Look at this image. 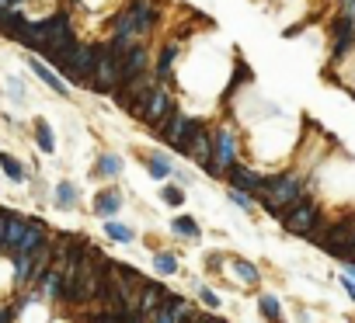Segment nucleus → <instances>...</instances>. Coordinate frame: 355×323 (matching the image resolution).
I'll return each instance as SVG.
<instances>
[{"label":"nucleus","instance_id":"nucleus-1","mask_svg":"<svg viewBox=\"0 0 355 323\" xmlns=\"http://www.w3.org/2000/svg\"><path fill=\"white\" fill-rule=\"evenodd\" d=\"M307 198V181H303L299 171H275V174H265L258 191H255V202L272 215V219H286V212L293 205H299Z\"/></svg>","mask_w":355,"mask_h":323},{"label":"nucleus","instance_id":"nucleus-2","mask_svg":"<svg viewBox=\"0 0 355 323\" xmlns=\"http://www.w3.org/2000/svg\"><path fill=\"white\" fill-rule=\"evenodd\" d=\"M237 160H240V132L230 119H216L213 122V160L202 174L213 178V181H223Z\"/></svg>","mask_w":355,"mask_h":323},{"label":"nucleus","instance_id":"nucleus-3","mask_svg":"<svg viewBox=\"0 0 355 323\" xmlns=\"http://www.w3.org/2000/svg\"><path fill=\"white\" fill-rule=\"evenodd\" d=\"M101 52H105V38H98V42H84V38H80V45L73 49V56L60 67V77H63L73 91H77V87H80V91H87Z\"/></svg>","mask_w":355,"mask_h":323},{"label":"nucleus","instance_id":"nucleus-4","mask_svg":"<svg viewBox=\"0 0 355 323\" xmlns=\"http://www.w3.org/2000/svg\"><path fill=\"white\" fill-rule=\"evenodd\" d=\"M202 122V115H192L185 104H178L174 112L154 129V139H161V146H168L171 153H178L181 146H185V139H188V132L195 129Z\"/></svg>","mask_w":355,"mask_h":323},{"label":"nucleus","instance_id":"nucleus-5","mask_svg":"<svg viewBox=\"0 0 355 323\" xmlns=\"http://www.w3.org/2000/svg\"><path fill=\"white\" fill-rule=\"evenodd\" d=\"M181 63H185V45L174 38V35H168V38H161L157 45H154V80L157 84H174L178 87V70H181Z\"/></svg>","mask_w":355,"mask_h":323},{"label":"nucleus","instance_id":"nucleus-6","mask_svg":"<svg viewBox=\"0 0 355 323\" xmlns=\"http://www.w3.org/2000/svg\"><path fill=\"white\" fill-rule=\"evenodd\" d=\"M119 87H122V56H119V52H112L108 42H105V52L98 56V67H94V77H91V87H87V91L112 101V94H115Z\"/></svg>","mask_w":355,"mask_h":323},{"label":"nucleus","instance_id":"nucleus-7","mask_svg":"<svg viewBox=\"0 0 355 323\" xmlns=\"http://www.w3.org/2000/svg\"><path fill=\"white\" fill-rule=\"evenodd\" d=\"M181 101H178V87L174 84H157L154 87V94H150L146 97V104H143V112H139V125H146L150 132H154L171 112H174V108H178Z\"/></svg>","mask_w":355,"mask_h":323},{"label":"nucleus","instance_id":"nucleus-8","mask_svg":"<svg viewBox=\"0 0 355 323\" xmlns=\"http://www.w3.org/2000/svg\"><path fill=\"white\" fill-rule=\"evenodd\" d=\"M178 156H185L188 164H195L198 171L209 167V160H213V122H209V119H202V122L188 132V139H185V146L178 149Z\"/></svg>","mask_w":355,"mask_h":323},{"label":"nucleus","instance_id":"nucleus-9","mask_svg":"<svg viewBox=\"0 0 355 323\" xmlns=\"http://www.w3.org/2000/svg\"><path fill=\"white\" fill-rule=\"evenodd\" d=\"M328 35H331V56L328 60H331V67H341L355 49V18L338 11L328 25Z\"/></svg>","mask_w":355,"mask_h":323},{"label":"nucleus","instance_id":"nucleus-10","mask_svg":"<svg viewBox=\"0 0 355 323\" xmlns=\"http://www.w3.org/2000/svg\"><path fill=\"white\" fill-rule=\"evenodd\" d=\"M317 243H321V250H328L331 257L341 261L355 243V215H345V219H338V223H328V230L321 233Z\"/></svg>","mask_w":355,"mask_h":323},{"label":"nucleus","instance_id":"nucleus-11","mask_svg":"<svg viewBox=\"0 0 355 323\" xmlns=\"http://www.w3.org/2000/svg\"><path fill=\"white\" fill-rule=\"evenodd\" d=\"M321 219H324V215H321V205H317L314 198H303L299 205H293V208L286 212L282 226H286V233H293V237H310V233L317 230Z\"/></svg>","mask_w":355,"mask_h":323},{"label":"nucleus","instance_id":"nucleus-12","mask_svg":"<svg viewBox=\"0 0 355 323\" xmlns=\"http://www.w3.org/2000/svg\"><path fill=\"white\" fill-rule=\"evenodd\" d=\"M21 60H25L28 73H32V77H35L45 91H53V94H56V97H63V101H70V97H73V87H70V84H67V80H63L53 67H49L42 56H35V52H25Z\"/></svg>","mask_w":355,"mask_h":323},{"label":"nucleus","instance_id":"nucleus-13","mask_svg":"<svg viewBox=\"0 0 355 323\" xmlns=\"http://www.w3.org/2000/svg\"><path fill=\"white\" fill-rule=\"evenodd\" d=\"M126 14L136 21V32L150 42V38H154L157 35V28H161V8H157V0H126Z\"/></svg>","mask_w":355,"mask_h":323},{"label":"nucleus","instance_id":"nucleus-14","mask_svg":"<svg viewBox=\"0 0 355 323\" xmlns=\"http://www.w3.org/2000/svg\"><path fill=\"white\" fill-rule=\"evenodd\" d=\"M150 70H154V45H150V42H139L129 52H122V84L139 80Z\"/></svg>","mask_w":355,"mask_h":323},{"label":"nucleus","instance_id":"nucleus-15","mask_svg":"<svg viewBox=\"0 0 355 323\" xmlns=\"http://www.w3.org/2000/svg\"><path fill=\"white\" fill-rule=\"evenodd\" d=\"M136 156H139V164L146 167V174L154 178V181H171V174H174V156H171V149L168 146H154V149H136Z\"/></svg>","mask_w":355,"mask_h":323},{"label":"nucleus","instance_id":"nucleus-16","mask_svg":"<svg viewBox=\"0 0 355 323\" xmlns=\"http://www.w3.org/2000/svg\"><path fill=\"white\" fill-rule=\"evenodd\" d=\"M262 171L258 167H251V164H244V160H237V164L227 171V188H237V191H247V195H255L258 191V184H262Z\"/></svg>","mask_w":355,"mask_h":323},{"label":"nucleus","instance_id":"nucleus-17","mask_svg":"<svg viewBox=\"0 0 355 323\" xmlns=\"http://www.w3.org/2000/svg\"><path fill=\"white\" fill-rule=\"evenodd\" d=\"M45 45H49V21H45V14H42V18H28V25H25V35L18 38V49H25V52H35V56H42V52H45Z\"/></svg>","mask_w":355,"mask_h":323},{"label":"nucleus","instance_id":"nucleus-18","mask_svg":"<svg viewBox=\"0 0 355 323\" xmlns=\"http://www.w3.org/2000/svg\"><path fill=\"white\" fill-rule=\"evenodd\" d=\"M122 205H126V198H122V191H119L115 184L101 188V191H98V195L91 198V212L98 215V219H115Z\"/></svg>","mask_w":355,"mask_h":323},{"label":"nucleus","instance_id":"nucleus-19","mask_svg":"<svg viewBox=\"0 0 355 323\" xmlns=\"http://www.w3.org/2000/svg\"><path fill=\"white\" fill-rule=\"evenodd\" d=\"M42 243H49V226L38 219V215H28V219H25V233H21L14 254H32V250L42 247Z\"/></svg>","mask_w":355,"mask_h":323},{"label":"nucleus","instance_id":"nucleus-20","mask_svg":"<svg viewBox=\"0 0 355 323\" xmlns=\"http://www.w3.org/2000/svg\"><path fill=\"white\" fill-rule=\"evenodd\" d=\"M38 292L45 299H53V302H67V275H63V267H49V272L38 278Z\"/></svg>","mask_w":355,"mask_h":323},{"label":"nucleus","instance_id":"nucleus-21","mask_svg":"<svg viewBox=\"0 0 355 323\" xmlns=\"http://www.w3.org/2000/svg\"><path fill=\"white\" fill-rule=\"evenodd\" d=\"M119 174H122V156L112 153V149H101V153L94 156L91 178H98V181H115Z\"/></svg>","mask_w":355,"mask_h":323},{"label":"nucleus","instance_id":"nucleus-22","mask_svg":"<svg viewBox=\"0 0 355 323\" xmlns=\"http://www.w3.org/2000/svg\"><path fill=\"white\" fill-rule=\"evenodd\" d=\"M164 296H168V285H161V282H143V289H139V313L150 320L161 306H164Z\"/></svg>","mask_w":355,"mask_h":323},{"label":"nucleus","instance_id":"nucleus-23","mask_svg":"<svg viewBox=\"0 0 355 323\" xmlns=\"http://www.w3.org/2000/svg\"><path fill=\"white\" fill-rule=\"evenodd\" d=\"M25 25H28V11L18 8V11H0V38H8L18 45V38L25 35Z\"/></svg>","mask_w":355,"mask_h":323},{"label":"nucleus","instance_id":"nucleus-24","mask_svg":"<svg viewBox=\"0 0 355 323\" xmlns=\"http://www.w3.org/2000/svg\"><path fill=\"white\" fill-rule=\"evenodd\" d=\"M32 139H35V146H38L45 156L56 153V132H53V125H49V119H42V115L32 119Z\"/></svg>","mask_w":355,"mask_h":323},{"label":"nucleus","instance_id":"nucleus-25","mask_svg":"<svg viewBox=\"0 0 355 323\" xmlns=\"http://www.w3.org/2000/svg\"><path fill=\"white\" fill-rule=\"evenodd\" d=\"M53 205L60 208V212H73L77 205H80V188L73 184V181H56V188H53Z\"/></svg>","mask_w":355,"mask_h":323},{"label":"nucleus","instance_id":"nucleus-26","mask_svg":"<svg viewBox=\"0 0 355 323\" xmlns=\"http://www.w3.org/2000/svg\"><path fill=\"white\" fill-rule=\"evenodd\" d=\"M0 174H4L11 184H28V167H25V160H18V156L8 153V149H0Z\"/></svg>","mask_w":355,"mask_h":323},{"label":"nucleus","instance_id":"nucleus-27","mask_svg":"<svg viewBox=\"0 0 355 323\" xmlns=\"http://www.w3.org/2000/svg\"><path fill=\"white\" fill-rule=\"evenodd\" d=\"M4 97L11 101V104H18V108H28V101H32V94H28V80L25 77H18V73H11V77H4Z\"/></svg>","mask_w":355,"mask_h":323},{"label":"nucleus","instance_id":"nucleus-28","mask_svg":"<svg viewBox=\"0 0 355 323\" xmlns=\"http://www.w3.org/2000/svg\"><path fill=\"white\" fill-rule=\"evenodd\" d=\"M227 264H230V272L237 275V282H240V285H251V289H255V285L262 282L258 264H251V261H244V257H227Z\"/></svg>","mask_w":355,"mask_h":323},{"label":"nucleus","instance_id":"nucleus-29","mask_svg":"<svg viewBox=\"0 0 355 323\" xmlns=\"http://www.w3.org/2000/svg\"><path fill=\"white\" fill-rule=\"evenodd\" d=\"M25 219L28 215L25 212H14L11 208V219H8V233H4V247H0V254H14V247H18V240H21V233H25Z\"/></svg>","mask_w":355,"mask_h":323},{"label":"nucleus","instance_id":"nucleus-30","mask_svg":"<svg viewBox=\"0 0 355 323\" xmlns=\"http://www.w3.org/2000/svg\"><path fill=\"white\" fill-rule=\"evenodd\" d=\"M168 226H171V233L181 237V240H202V226L195 223V215H174Z\"/></svg>","mask_w":355,"mask_h":323},{"label":"nucleus","instance_id":"nucleus-31","mask_svg":"<svg viewBox=\"0 0 355 323\" xmlns=\"http://www.w3.org/2000/svg\"><path fill=\"white\" fill-rule=\"evenodd\" d=\"M258 309H262L265 323H289V320L282 316V302H279L275 296H268V292H262V296H258Z\"/></svg>","mask_w":355,"mask_h":323},{"label":"nucleus","instance_id":"nucleus-32","mask_svg":"<svg viewBox=\"0 0 355 323\" xmlns=\"http://www.w3.org/2000/svg\"><path fill=\"white\" fill-rule=\"evenodd\" d=\"M154 272H157L161 278L178 275V257H174L171 250H157V254H154Z\"/></svg>","mask_w":355,"mask_h":323},{"label":"nucleus","instance_id":"nucleus-33","mask_svg":"<svg viewBox=\"0 0 355 323\" xmlns=\"http://www.w3.org/2000/svg\"><path fill=\"white\" fill-rule=\"evenodd\" d=\"M105 237H108L112 243H133V240H136V230H129L126 223L105 219Z\"/></svg>","mask_w":355,"mask_h":323},{"label":"nucleus","instance_id":"nucleus-34","mask_svg":"<svg viewBox=\"0 0 355 323\" xmlns=\"http://www.w3.org/2000/svg\"><path fill=\"white\" fill-rule=\"evenodd\" d=\"M161 202L171 205V208H181V205H185V188H181L178 181H164V188H161Z\"/></svg>","mask_w":355,"mask_h":323},{"label":"nucleus","instance_id":"nucleus-35","mask_svg":"<svg viewBox=\"0 0 355 323\" xmlns=\"http://www.w3.org/2000/svg\"><path fill=\"white\" fill-rule=\"evenodd\" d=\"M227 198L240 208V212H247V215H255V208H258V202H255V195H247V191H237V188H227Z\"/></svg>","mask_w":355,"mask_h":323},{"label":"nucleus","instance_id":"nucleus-36","mask_svg":"<svg viewBox=\"0 0 355 323\" xmlns=\"http://www.w3.org/2000/svg\"><path fill=\"white\" fill-rule=\"evenodd\" d=\"M195 299H198L202 306H209V309H220V296H216L209 285H202V282H195Z\"/></svg>","mask_w":355,"mask_h":323},{"label":"nucleus","instance_id":"nucleus-37","mask_svg":"<svg viewBox=\"0 0 355 323\" xmlns=\"http://www.w3.org/2000/svg\"><path fill=\"white\" fill-rule=\"evenodd\" d=\"M122 313H108V309H98V313H87L84 323H119Z\"/></svg>","mask_w":355,"mask_h":323},{"label":"nucleus","instance_id":"nucleus-38","mask_svg":"<svg viewBox=\"0 0 355 323\" xmlns=\"http://www.w3.org/2000/svg\"><path fill=\"white\" fill-rule=\"evenodd\" d=\"M146 323H181V320H178V316H174V313L168 309V306H161V309H157L154 316H150Z\"/></svg>","mask_w":355,"mask_h":323},{"label":"nucleus","instance_id":"nucleus-39","mask_svg":"<svg viewBox=\"0 0 355 323\" xmlns=\"http://www.w3.org/2000/svg\"><path fill=\"white\" fill-rule=\"evenodd\" d=\"M171 181H178V184L185 188V184H192V181H195V174H192V171H185V167H174V174H171Z\"/></svg>","mask_w":355,"mask_h":323},{"label":"nucleus","instance_id":"nucleus-40","mask_svg":"<svg viewBox=\"0 0 355 323\" xmlns=\"http://www.w3.org/2000/svg\"><path fill=\"white\" fill-rule=\"evenodd\" d=\"M8 219H11V208L0 205V247H4V233H8Z\"/></svg>","mask_w":355,"mask_h":323},{"label":"nucleus","instance_id":"nucleus-41","mask_svg":"<svg viewBox=\"0 0 355 323\" xmlns=\"http://www.w3.org/2000/svg\"><path fill=\"white\" fill-rule=\"evenodd\" d=\"M119 323H146V316H143L139 309H126V313L119 316Z\"/></svg>","mask_w":355,"mask_h":323},{"label":"nucleus","instance_id":"nucleus-42","mask_svg":"<svg viewBox=\"0 0 355 323\" xmlns=\"http://www.w3.org/2000/svg\"><path fill=\"white\" fill-rule=\"evenodd\" d=\"M338 282H341V289H345V292H348V299H352V302H355V282H352V278H348V275H341V278H338Z\"/></svg>","mask_w":355,"mask_h":323},{"label":"nucleus","instance_id":"nucleus-43","mask_svg":"<svg viewBox=\"0 0 355 323\" xmlns=\"http://www.w3.org/2000/svg\"><path fill=\"white\" fill-rule=\"evenodd\" d=\"M341 267H345V275L355 282V261H352V257H341Z\"/></svg>","mask_w":355,"mask_h":323},{"label":"nucleus","instance_id":"nucleus-44","mask_svg":"<svg viewBox=\"0 0 355 323\" xmlns=\"http://www.w3.org/2000/svg\"><path fill=\"white\" fill-rule=\"evenodd\" d=\"M198 320H202V323H223V320H220V316H213V313H198Z\"/></svg>","mask_w":355,"mask_h":323},{"label":"nucleus","instance_id":"nucleus-45","mask_svg":"<svg viewBox=\"0 0 355 323\" xmlns=\"http://www.w3.org/2000/svg\"><path fill=\"white\" fill-rule=\"evenodd\" d=\"M345 257H352V261H355V243H352V250H348V254H345Z\"/></svg>","mask_w":355,"mask_h":323}]
</instances>
